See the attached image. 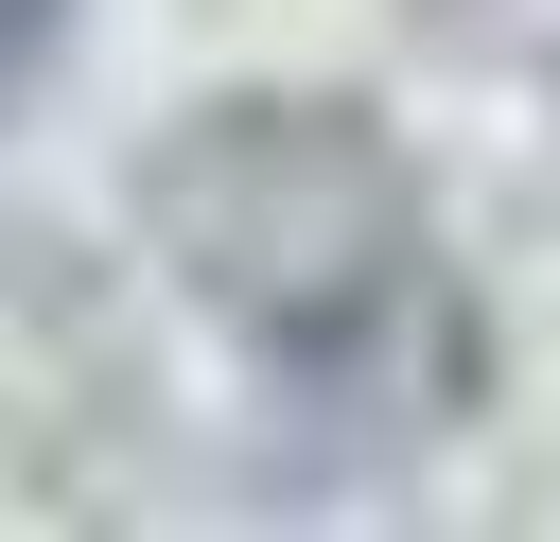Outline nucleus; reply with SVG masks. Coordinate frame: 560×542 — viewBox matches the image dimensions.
Segmentation results:
<instances>
[{
  "label": "nucleus",
  "mask_w": 560,
  "mask_h": 542,
  "mask_svg": "<svg viewBox=\"0 0 560 542\" xmlns=\"http://www.w3.org/2000/svg\"><path fill=\"white\" fill-rule=\"evenodd\" d=\"M52 35H70V0H0V87H18V70L52 52Z\"/></svg>",
  "instance_id": "f03ea898"
},
{
  "label": "nucleus",
  "mask_w": 560,
  "mask_h": 542,
  "mask_svg": "<svg viewBox=\"0 0 560 542\" xmlns=\"http://www.w3.org/2000/svg\"><path fill=\"white\" fill-rule=\"evenodd\" d=\"M140 227L158 262L298 385H350V402H402L438 367H472L455 297H438V227H420V175L368 105L332 87H228L192 105L158 157H140Z\"/></svg>",
  "instance_id": "f257e3e1"
}]
</instances>
